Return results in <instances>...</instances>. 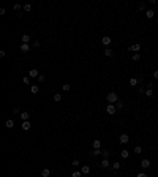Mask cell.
Here are the masks:
<instances>
[{
	"instance_id": "1",
	"label": "cell",
	"mask_w": 158,
	"mask_h": 177,
	"mask_svg": "<svg viewBox=\"0 0 158 177\" xmlns=\"http://www.w3.org/2000/svg\"><path fill=\"white\" fill-rule=\"evenodd\" d=\"M106 100L109 101V104H115V103L119 101V95H117L115 92H109V93L106 95Z\"/></svg>"
},
{
	"instance_id": "2",
	"label": "cell",
	"mask_w": 158,
	"mask_h": 177,
	"mask_svg": "<svg viewBox=\"0 0 158 177\" xmlns=\"http://www.w3.org/2000/svg\"><path fill=\"white\" fill-rule=\"evenodd\" d=\"M106 112H108V114H111V116H114V114L117 112L115 104H108V106H106Z\"/></svg>"
},
{
	"instance_id": "3",
	"label": "cell",
	"mask_w": 158,
	"mask_h": 177,
	"mask_svg": "<svg viewBox=\"0 0 158 177\" xmlns=\"http://www.w3.org/2000/svg\"><path fill=\"white\" fill-rule=\"evenodd\" d=\"M128 51H131V52L138 54V51H141V44H139V43H136V44H131L130 48H128Z\"/></svg>"
},
{
	"instance_id": "4",
	"label": "cell",
	"mask_w": 158,
	"mask_h": 177,
	"mask_svg": "<svg viewBox=\"0 0 158 177\" xmlns=\"http://www.w3.org/2000/svg\"><path fill=\"white\" fill-rule=\"evenodd\" d=\"M141 168H142V169H149V168H150V160L144 158L142 161H141Z\"/></svg>"
},
{
	"instance_id": "5",
	"label": "cell",
	"mask_w": 158,
	"mask_h": 177,
	"mask_svg": "<svg viewBox=\"0 0 158 177\" xmlns=\"http://www.w3.org/2000/svg\"><path fill=\"white\" fill-rule=\"evenodd\" d=\"M119 141H120V144H127L128 141H130V136H128L127 133H123V134H120V138H119Z\"/></svg>"
},
{
	"instance_id": "6",
	"label": "cell",
	"mask_w": 158,
	"mask_h": 177,
	"mask_svg": "<svg viewBox=\"0 0 158 177\" xmlns=\"http://www.w3.org/2000/svg\"><path fill=\"white\" fill-rule=\"evenodd\" d=\"M92 146H93V150H100V149H101V141L95 139L93 142H92Z\"/></svg>"
},
{
	"instance_id": "7",
	"label": "cell",
	"mask_w": 158,
	"mask_h": 177,
	"mask_svg": "<svg viewBox=\"0 0 158 177\" xmlns=\"http://www.w3.org/2000/svg\"><path fill=\"white\" fill-rule=\"evenodd\" d=\"M146 95H147V97H152V95H153V85H152V84H149V85H147Z\"/></svg>"
},
{
	"instance_id": "8",
	"label": "cell",
	"mask_w": 158,
	"mask_h": 177,
	"mask_svg": "<svg viewBox=\"0 0 158 177\" xmlns=\"http://www.w3.org/2000/svg\"><path fill=\"white\" fill-rule=\"evenodd\" d=\"M100 166H101V168H104V169H108V168H109V160H108V158H103L101 160V163H100Z\"/></svg>"
},
{
	"instance_id": "9",
	"label": "cell",
	"mask_w": 158,
	"mask_h": 177,
	"mask_svg": "<svg viewBox=\"0 0 158 177\" xmlns=\"http://www.w3.org/2000/svg\"><path fill=\"white\" fill-rule=\"evenodd\" d=\"M29 76H30V78H38V76H40V71L35 70V68H32L30 71H29Z\"/></svg>"
},
{
	"instance_id": "10",
	"label": "cell",
	"mask_w": 158,
	"mask_h": 177,
	"mask_svg": "<svg viewBox=\"0 0 158 177\" xmlns=\"http://www.w3.org/2000/svg\"><path fill=\"white\" fill-rule=\"evenodd\" d=\"M139 84H141V79H136V78H131V79H130V85L136 87V85H139Z\"/></svg>"
},
{
	"instance_id": "11",
	"label": "cell",
	"mask_w": 158,
	"mask_h": 177,
	"mask_svg": "<svg viewBox=\"0 0 158 177\" xmlns=\"http://www.w3.org/2000/svg\"><path fill=\"white\" fill-rule=\"evenodd\" d=\"M30 127H32V125H30V122H29V120L22 122V130H24V131H29V130H30Z\"/></svg>"
},
{
	"instance_id": "12",
	"label": "cell",
	"mask_w": 158,
	"mask_h": 177,
	"mask_svg": "<svg viewBox=\"0 0 158 177\" xmlns=\"http://www.w3.org/2000/svg\"><path fill=\"white\" fill-rule=\"evenodd\" d=\"M101 43H103L104 46H109V44H111V37H103V38H101Z\"/></svg>"
},
{
	"instance_id": "13",
	"label": "cell",
	"mask_w": 158,
	"mask_h": 177,
	"mask_svg": "<svg viewBox=\"0 0 158 177\" xmlns=\"http://www.w3.org/2000/svg\"><path fill=\"white\" fill-rule=\"evenodd\" d=\"M153 16H155V11H153V10H146V18H147V19H152Z\"/></svg>"
},
{
	"instance_id": "14",
	"label": "cell",
	"mask_w": 158,
	"mask_h": 177,
	"mask_svg": "<svg viewBox=\"0 0 158 177\" xmlns=\"http://www.w3.org/2000/svg\"><path fill=\"white\" fill-rule=\"evenodd\" d=\"M5 127H6V128H10V130H11L13 127H14V122H13L11 119H8V120L5 122Z\"/></svg>"
},
{
	"instance_id": "15",
	"label": "cell",
	"mask_w": 158,
	"mask_h": 177,
	"mask_svg": "<svg viewBox=\"0 0 158 177\" xmlns=\"http://www.w3.org/2000/svg\"><path fill=\"white\" fill-rule=\"evenodd\" d=\"M81 172L87 176V174L90 172V166H87V165H85V166H82V168H81Z\"/></svg>"
},
{
	"instance_id": "16",
	"label": "cell",
	"mask_w": 158,
	"mask_h": 177,
	"mask_svg": "<svg viewBox=\"0 0 158 177\" xmlns=\"http://www.w3.org/2000/svg\"><path fill=\"white\" fill-rule=\"evenodd\" d=\"M51 176V171L48 169V168H44V169H41V177H49Z\"/></svg>"
},
{
	"instance_id": "17",
	"label": "cell",
	"mask_w": 158,
	"mask_h": 177,
	"mask_svg": "<svg viewBox=\"0 0 158 177\" xmlns=\"http://www.w3.org/2000/svg\"><path fill=\"white\" fill-rule=\"evenodd\" d=\"M29 49H30V46H29V44H25V43L21 44V51H22V52H29Z\"/></svg>"
},
{
	"instance_id": "18",
	"label": "cell",
	"mask_w": 158,
	"mask_h": 177,
	"mask_svg": "<svg viewBox=\"0 0 158 177\" xmlns=\"http://www.w3.org/2000/svg\"><path fill=\"white\" fill-rule=\"evenodd\" d=\"M21 119H22L24 122L29 120V119H30V114H29V112H21Z\"/></svg>"
},
{
	"instance_id": "19",
	"label": "cell",
	"mask_w": 158,
	"mask_h": 177,
	"mask_svg": "<svg viewBox=\"0 0 158 177\" xmlns=\"http://www.w3.org/2000/svg\"><path fill=\"white\" fill-rule=\"evenodd\" d=\"M29 41H30V35L24 33V35H22V43H25V44H29Z\"/></svg>"
},
{
	"instance_id": "20",
	"label": "cell",
	"mask_w": 158,
	"mask_h": 177,
	"mask_svg": "<svg viewBox=\"0 0 158 177\" xmlns=\"http://www.w3.org/2000/svg\"><path fill=\"white\" fill-rule=\"evenodd\" d=\"M62 90H63V92H70V90H71V85H70V84H63V85H62Z\"/></svg>"
},
{
	"instance_id": "21",
	"label": "cell",
	"mask_w": 158,
	"mask_h": 177,
	"mask_svg": "<svg viewBox=\"0 0 158 177\" xmlns=\"http://www.w3.org/2000/svg\"><path fill=\"white\" fill-rule=\"evenodd\" d=\"M120 157H122V158H128V157H130V152H128V150H125V149H123V150L120 152Z\"/></svg>"
},
{
	"instance_id": "22",
	"label": "cell",
	"mask_w": 158,
	"mask_h": 177,
	"mask_svg": "<svg viewBox=\"0 0 158 177\" xmlns=\"http://www.w3.org/2000/svg\"><path fill=\"white\" fill-rule=\"evenodd\" d=\"M30 92H32V93H38V92H40V87H38V85H32L30 87Z\"/></svg>"
},
{
	"instance_id": "23",
	"label": "cell",
	"mask_w": 158,
	"mask_h": 177,
	"mask_svg": "<svg viewBox=\"0 0 158 177\" xmlns=\"http://www.w3.org/2000/svg\"><path fill=\"white\" fill-rule=\"evenodd\" d=\"M109 155H111L109 150H101V157H103V158H109Z\"/></svg>"
},
{
	"instance_id": "24",
	"label": "cell",
	"mask_w": 158,
	"mask_h": 177,
	"mask_svg": "<svg viewBox=\"0 0 158 177\" xmlns=\"http://www.w3.org/2000/svg\"><path fill=\"white\" fill-rule=\"evenodd\" d=\"M104 55L106 57H112V51H111V48H106L104 49Z\"/></svg>"
},
{
	"instance_id": "25",
	"label": "cell",
	"mask_w": 158,
	"mask_h": 177,
	"mask_svg": "<svg viewBox=\"0 0 158 177\" xmlns=\"http://www.w3.org/2000/svg\"><path fill=\"white\" fill-rule=\"evenodd\" d=\"M112 169H114V171H119V169H120V163H119V161L112 163Z\"/></svg>"
},
{
	"instance_id": "26",
	"label": "cell",
	"mask_w": 158,
	"mask_h": 177,
	"mask_svg": "<svg viewBox=\"0 0 158 177\" xmlns=\"http://www.w3.org/2000/svg\"><path fill=\"white\" fill-rule=\"evenodd\" d=\"M54 101H62V95L60 93H54Z\"/></svg>"
},
{
	"instance_id": "27",
	"label": "cell",
	"mask_w": 158,
	"mask_h": 177,
	"mask_svg": "<svg viewBox=\"0 0 158 177\" xmlns=\"http://www.w3.org/2000/svg\"><path fill=\"white\" fill-rule=\"evenodd\" d=\"M115 108H117V111H119V109H123V103H122V101H117L115 103Z\"/></svg>"
},
{
	"instance_id": "28",
	"label": "cell",
	"mask_w": 158,
	"mask_h": 177,
	"mask_svg": "<svg viewBox=\"0 0 158 177\" xmlns=\"http://www.w3.org/2000/svg\"><path fill=\"white\" fill-rule=\"evenodd\" d=\"M30 10H32V5L30 3H25V5H24V11H30Z\"/></svg>"
},
{
	"instance_id": "29",
	"label": "cell",
	"mask_w": 158,
	"mask_h": 177,
	"mask_svg": "<svg viewBox=\"0 0 158 177\" xmlns=\"http://www.w3.org/2000/svg\"><path fill=\"white\" fill-rule=\"evenodd\" d=\"M133 60H134V62L141 60V55H139V52H138V54H133Z\"/></svg>"
},
{
	"instance_id": "30",
	"label": "cell",
	"mask_w": 158,
	"mask_h": 177,
	"mask_svg": "<svg viewBox=\"0 0 158 177\" xmlns=\"http://www.w3.org/2000/svg\"><path fill=\"white\" fill-rule=\"evenodd\" d=\"M22 82L24 84H29V82H30V76H24V78H22Z\"/></svg>"
},
{
	"instance_id": "31",
	"label": "cell",
	"mask_w": 158,
	"mask_h": 177,
	"mask_svg": "<svg viewBox=\"0 0 158 177\" xmlns=\"http://www.w3.org/2000/svg\"><path fill=\"white\" fill-rule=\"evenodd\" d=\"M81 176H82V172H81V171H74L71 177H81Z\"/></svg>"
},
{
	"instance_id": "32",
	"label": "cell",
	"mask_w": 158,
	"mask_h": 177,
	"mask_svg": "<svg viewBox=\"0 0 158 177\" xmlns=\"http://www.w3.org/2000/svg\"><path fill=\"white\" fill-rule=\"evenodd\" d=\"M146 89H147V87H142V85H141L139 89H138V93H146Z\"/></svg>"
},
{
	"instance_id": "33",
	"label": "cell",
	"mask_w": 158,
	"mask_h": 177,
	"mask_svg": "<svg viewBox=\"0 0 158 177\" xmlns=\"http://www.w3.org/2000/svg\"><path fill=\"white\" fill-rule=\"evenodd\" d=\"M134 152H136V153H141V152H142V147H141V146H136L134 147Z\"/></svg>"
},
{
	"instance_id": "34",
	"label": "cell",
	"mask_w": 158,
	"mask_h": 177,
	"mask_svg": "<svg viewBox=\"0 0 158 177\" xmlns=\"http://www.w3.org/2000/svg\"><path fill=\"white\" fill-rule=\"evenodd\" d=\"M38 81H40V82H44V81H46L44 74H40V76H38Z\"/></svg>"
},
{
	"instance_id": "35",
	"label": "cell",
	"mask_w": 158,
	"mask_h": 177,
	"mask_svg": "<svg viewBox=\"0 0 158 177\" xmlns=\"http://www.w3.org/2000/svg\"><path fill=\"white\" fill-rule=\"evenodd\" d=\"M79 165H81V163H79V160H73V168H78Z\"/></svg>"
},
{
	"instance_id": "36",
	"label": "cell",
	"mask_w": 158,
	"mask_h": 177,
	"mask_svg": "<svg viewBox=\"0 0 158 177\" xmlns=\"http://www.w3.org/2000/svg\"><path fill=\"white\" fill-rule=\"evenodd\" d=\"M101 153V150H93L92 152V157H97V155H100Z\"/></svg>"
},
{
	"instance_id": "37",
	"label": "cell",
	"mask_w": 158,
	"mask_h": 177,
	"mask_svg": "<svg viewBox=\"0 0 158 177\" xmlns=\"http://www.w3.org/2000/svg\"><path fill=\"white\" fill-rule=\"evenodd\" d=\"M136 177H147V174H146V172H139Z\"/></svg>"
},
{
	"instance_id": "38",
	"label": "cell",
	"mask_w": 158,
	"mask_h": 177,
	"mask_svg": "<svg viewBox=\"0 0 158 177\" xmlns=\"http://www.w3.org/2000/svg\"><path fill=\"white\" fill-rule=\"evenodd\" d=\"M14 10H16V11H19V10H21V5L16 3V5H14Z\"/></svg>"
},
{
	"instance_id": "39",
	"label": "cell",
	"mask_w": 158,
	"mask_h": 177,
	"mask_svg": "<svg viewBox=\"0 0 158 177\" xmlns=\"http://www.w3.org/2000/svg\"><path fill=\"white\" fill-rule=\"evenodd\" d=\"M153 78H155V79H158V70H155V71H153Z\"/></svg>"
},
{
	"instance_id": "40",
	"label": "cell",
	"mask_w": 158,
	"mask_h": 177,
	"mask_svg": "<svg viewBox=\"0 0 158 177\" xmlns=\"http://www.w3.org/2000/svg\"><path fill=\"white\" fill-rule=\"evenodd\" d=\"M139 10H141V11H142V10H146V5L141 3V5H139Z\"/></svg>"
}]
</instances>
